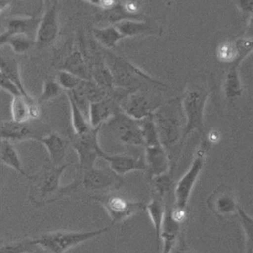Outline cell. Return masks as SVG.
I'll use <instances>...</instances> for the list:
<instances>
[{"instance_id":"6da1fadb","label":"cell","mask_w":253,"mask_h":253,"mask_svg":"<svg viewBox=\"0 0 253 253\" xmlns=\"http://www.w3.org/2000/svg\"><path fill=\"white\" fill-rule=\"evenodd\" d=\"M104 54L105 63L114 78L115 88L121 89H135L137 85L142 84V81L162 87L167 86L165 83L147 75L125 58L115 55L107 49Z\"/></svg>"},{"instance_id":"7a4b0ae2","label":"cell","mask_w":253,"mask_h":253,"mask_svg":"<svg viewBox=\"0 0 253 253\" xmlns=\"http://www.w3.org/2000/svg\"><path fill=\"white\" fill-rule=\"evenodd\" d=\"M110 228L90 232L57 231L43 233L32 239L35 246H40L48 253H65L79 244L93 239L109 231Z\"/></svg>"},{"instance_id":"3957f363","label":"cell","mask_w":253,"mask_h":253,"mask_svg":"<svg viewBox=\"0 0 253 253\" xmlns=\"http://www.w3.org/2000/svg\"><path fill=\"white\" fill-rule=\"evenodd\" d=\"M208 96V89L202 85H192L186 89L181 101L186 118L183 139H185L194 130L203 132L204 109Z\"/></svg>"},{"instance_id":"277c9868","label":"cell","mask_w":253,"mask_h":253,"mask_svg":"<svg viewBox=\"0 0 253 253\" xmlns=\"http://www.w3.org/2000/svg\"><path fill=\"white\" fill-rule=\"evenodd\" d=\"M207 146L208 145L205 142H202L201 146L198 150L190 168L184 176L180 178L175 187V208L173 209V214L179 221H180L184 216L194 186L196 184L204 167V155L207 150Z\"/></svg>"},{"instance_id":"5b68a950","label":"cell","mask_w":253,"mask_h":253,"mask_svg":"<svg viewBox=\"0 0 253 253\" xmlns=\"http://www.w3.org/2000/svg\"><path fill=\"white\" fill-rule=\"evenodd\" d=\"M107 129L117 142L127 146L145 147L140 122L123 111L107 121Z\"/></svg>"},{"instance_id":"8992f818","label":"cell","mask_w":253,"mask_h":253,"mask_svg":"<svg viewBox=\"0 0 253 253\" xmlns=\"http://www.w3.org/2000/svg\"><path fill=\"white\" fill-rule=\"evenodd\" d=\"M177 108L176 101H169L154 113L161 143L166 149L176 144L180 138L181 125Z\"/></svg>"},{"instance_id":"52a82bcc","label":"cell","mask_w":253,"mask_h":253,"mask_svg":"<svg viewBox=\"0 0 253 253\" xmlns=\"http://www.w3.org/2000/svg\"><path fill=\"white\" fill-rule=\"evenodd\" d=\"M68 166L69 164L55 166L52 163L51 166H44V170L38 177V184L36 186L35 198L38 201L49 202L55 200L67 190H72L79 184V183L72 184L66 188L60 187L61 176Z\"/></svg>"},{"instance_id":"ba28073f","label":"cell","mask_w":253,"mask_h":253,"mask_svg":"<svg viewBox=\"0 0 253 253\" xmlns=\"http://www.w3.org/2000/svg\"><path fill=\"white\" fill-rule=\"evenodd\" d=\"M99 130L100 127H93L85 134L75 135L71 141V146L77 154L79 166L83 170L94 167L97 158H102L105 154L99 143Z\"/></svg>"},{"instance_id":"9c48e42d","label":"cell","mask_w":253,"mask_h":253,"mask_svg":"<svg viewBox=\"0 0 253 253\" xmlns=\"http://www.w3.org/2000/svg\"><path fill=\"white\" fill-rule=\"evenodd\" d=\"M162 105V103L151 95L143 91L135 90L123 99L120 107L121 111L126 114L135 120L141 121L154 114V112Z\"/></svg>"},{"instance_id":"30bf717a","label":"cell","mask_w":253,"mask_h":253,"mask_svg":"<svg viewBox=\"0 0 253 253\" xmlns=\"http://www.w3.org/2000/svg\"><path fill=\"white\" fill-rule=\"evenodd\" d=\"M59 30L58 4L54 0L51 3H47V9L41 18L36 35V46L42 48L52 44L57 38Z\"/></svg>"},{"instance_id":"8fae6325","label":"cell","mask_w":253,"mask_h":253,"mask_svg":"<svg viewBox=\"0 0 253 253\" xmlns=\"http://www.w3.org/2000/svg\"><path fill=\"white\" fill-rule=\"evenodd\" d=\"M101 202L113 222L126 219L146 208V206L140 202H133L117 195L103 197Z\"/></svg>"},{"instance_id":"7c38bea8","label":"cell","mask_w":253,"mask_h":253,"mask_svg":"<svg viewBox=\"0 0 253 253\" xmlns=\"http://www.w3.org/2000/svg\"><path fill=\"white\" fill-rule=\"evenodd\" d=\"M252 51H253V40L240 38L221 43L218 47L217 56L221 61L230 63V65L240 66Z\"/></svg>"},{"instance_id":"4fadbf2b","label":"cell","mask_w":253,"mask_h":253,"mask_svg":"<svg viewBox=\"0 0 253 253\" xmlns=\"http://www.w3.org/2000/svg\"><path fill=\"white\" fill-rule=\"evenodd\" d=\"M146 171L150 178L158 177L168 173L169 159L166 149L162 144L145 147Z\"/></svg>"},{"instance_id":"5bb4252c","label":"cell","mask_w":253,"mask_h":253,"mask_svg":"<svg viewBox=\"0 0 253 253\" xmlns=\"http://www.w3.org/2000/svg\"><path fill=\"white\" fill-rule=\"evenodd\" d=\"M30 122L19 123L16 121H2L1 123V139L11 142L26 140H39L42 135L37 134Z\"/></svg>"},{"instance_id":"9a60e30c","label":"cell","mask_w":253,"mask_h":253,"mask_svg":"<svg viewBox=\"0 0 253 253\" xmlns=\"http://www.w3.org/2000/svg\"><path fill=\"white\" fill-rule=\"evenodd\" d=\"M102 159L109 163L111 170L117 176H125L134 171H146L144 158H134L125 154H110L105 153Z\"/></svg>"},{"instance_id":"2e32d148","label":"cell","mask_w":253,"mask_h":253,"mask_svg":"<svg viewBox=\"0 0 253 253\" xmlns=\"http://www.w3.org/2000/svg\"><path fill=\"white\" fill-rule=\"evenodd\" d=\"M117 176V174L113 172H108L94 166L93 168L84 170L82 183L86 189L93 191L105 190L117 185L118 183Z\"/></svg>"},{"instance_id":"e0dca14e","label":"cell","mask_w":253,"mask_h":253,"mask_svg":"<svg viewBox=\"0 0 253 253\" xmlns=\"http://www.w3.org/2000/svg\"><path fill=\"white\" fill-rule=\"evenodd\" d=\"M41 18L34 17H16L8 20L5 26V30L1 34L0 42L9 38L10 36L17 34L28 35L36 40Z\"/></svg>"},{"instance_id":"ac0fdd59","label":"cell","mask_w":253,"mask_h":253,"mask_svg":"<svg viewBox=\"0 0 253 253\" xmlns=\"http://www.w3.org/2000/svg\"><path fill=\"white\" fill-rule=\"evenodd\" d=\"M208 204L212 211L221 216L231 215L237 213L240 208L233 192L226 187L216 190L210 197Z\"/></svg>"},{"instance_id":"d6986e66","label":"cell","mask_w":253,"mask_h":253,"mask_svg":"<svg viewBox=\"0 0 253 253\" xmlns=\"http://www.w3.org/2000/svg\"><path fill=\"white\" fill-rule=\"evenodd\" d=\"M115 26L125 38L145 35L160 36L162 34V27L156 24L142 20H124L115 24Z\"/></svg>"},{"instance_id":"ffe728a7","label":"cell","mask_w":253,"mask_h":253,"mask_svg":"<svg viewBox=\"0 0 253 253\" xmlns=\"http://www.w3.org/2000/svg\"><path fill=\"white\" fill-rule=\"evenodd\" d=\"M118 112L114 98L109 95L101 101L91 103L89 113V124L93 128L100 127L103 123L107 122Z\"/></svg>"},{"instance_id":"44dd1931","label":"cell","mask_w":253,"mask_h":253,"mask_svg":"<svg viewBox=\"0 0 253 253\" xmlns=\"http://www.w3.org/2000/svg\"><path fill=\"white\" fill-rule=\"evenodd\" d=\"M49 154L51 162L55 166H62L67 154L68 142L56 132L50 133L39 138Z\"/></svg>"},{"instance_id":"7402d4cb","label":"cell","mask_w":253,"mask_h":253,"mask_svg":"<svg viewBox=\"0 0 253 253\" xmlns=\"http://www.w3.org/2000/svg\"><path fill=\"white\" fill-rule=\"evenodd\" d=\"M81 78L83 80H93L90 66L81 51H72L63 62L61 69Z\"/></svg>"},{"instance_id":"603a6c76","label":"cell","mask_w":253,"mask_h":253,"mask_svg":"<svg viewBox=\"0 0 253 253\" xmlns=\"http://www.w3.org/2000/svg\"><path fill=\"white\" fill-rule=\"evenodd\" d=\"M0 159L2 164L9 166L10 168L15 170L16 172L21 174L22 176L31 179L29 174L24 169L22 161L20 159L18 151L13 145V142L10 141L1 139V146H0Z\"/></svg>"},{"instance_id":"cb8c5ba5","label":"cell","mask_w":253,"mask_h":253,"mask_svg":"<svg viewBox=\"0 0 253 253\" xmlns=\"http://www.w3.org/2000/svg\"><path fill=\"white\" fill-rule=\"evenodd\" d=\"M92 79L97 85L106 90H114V78L109 67L105 63V59H94V62L90 65Z\"/></svg>"},{"instance_id":"d4e9b609","label":"cell","mask_w":253,"mask_h":253,"mask_svg":"<svg viewBox=\"0 0 253 253\" xmlns=\"http://www.w3.org/2000/svg\"><path fill=\"white\" fill-rule=\"evenodd\" d=\"M94 38L105 49H113L125 37L119 31L115 25L105 27L94 28L93 30Z\"/></svg>"},{"instance_id":"484cf974","label":"cell","mask_w":253,"mask_h":253,"mask_svg":"<svg viewBox=\"0 0 253 253\" xmlns=\"http://www.w3.org/2000/svg\"><path fill=\"white\" fill-rule=\"evenodd\" d=\"M36 101L33 97H26L23 95L13 97L10 107L12 120L19 123L32 121L30 104L35 103Z\"/></svg>"},{"instance_id":"4316f807","label":"cell","mask_w":253,"mask_h":253,"mask_svg":"<svg viewBox=\"0 0 253 253\" xmlns=\"http://www.w3.org/2000/svg\"><path fill=\"white\" fill-rule=\"evenodd\" d=\"M0 68H1L0 74H2L4 76H6V78L11 80L13 83H15L22 91L24 96H26V97H31L27 93V91L22 83L21 74H20L19 63L17 59L8 56V55H6V56L2 55Z\"/></svg>"},{"instance_id":"83f0119b","label":"cell","mask_w":253,"mask_h":253,"mask_svg":"<svg viewBox=\"0 0 253 253\" xmlns=\"http://www.w3.org/2000/svg\"><path fill=\"white\" fill-rule=\"evenodd\" d=\"M146 210L148 212L150 219L152 221L155 233H156L157 241H158V251L160 246V238L162 237V226L164 222L166 208L162 204L161 200L154 199L146 206Z\"/></svg>"},{"instance_id":"f1b7e54d","label":"cell","mask_w":253,"mask_h":253,"mask_svg":"<svg viewBox=\"0 0 253 253\" xmlns=\"http://www.w3.org/2000/svg\"><path fill=\"white\" fill-rule=\"evenodd\" d=\"M239 66L230 65L225 78L224 83V93L229 100H233L242 94L243 89L240 79Z\"/></svg>"},{"instance_id":"f546056e","label":"cell","mask_w":253,"mask_h":253,"mask_svg":"<svg viewBox=\"0 0 253 253\" xmlns=\"http://www.w3.org/2000/svg\"><path fill=\"white\" fill-rule=\"evenodd\" d=\"M71 108V125L75 135H81L93 128L84 113L70 96H67Z\"/></svg>"},{"instance_id":"4dcf8cb0","label":"cell","mask_w":253,"mask_h":253,"mask_svg":"<svg viewBox=\"0 0 253 253\" xmlns=\"http://www.w3.org/2000/svg\"><path fill=\"white\" fill-rule=\"evenodd\" d=\"M1 46H9L12 51L17 55H23L27 53L32 47L36 45V40L30 36L24 34H17V35L10 36L9 38L4 40L3 42H0Z\"/></svg>"},{"instance_id":"1f68e13d","label":"cell","mask_w":253,"mask_h":253,"mask_svg":"<svg viewBox=\"0 0 253 253\" xmlns=\"http://www.w3.org/2000/svg\"><path fill=\"white\" fill-rule=\"evenodd\" d=\"M139 122H140L142 137L145 142V147L162 144L158 128H157L156 123L154 121V114L142 119L139 121Z\"/></svg>"},{"instance_id":"d6a6232c","label":"cell","mask_w":253,"mask_h":253,"mask_svg":"<svg viewBox=\"0 0 253 253\" xmlns=\"http://www.w3.org/2000/svg\"><path fill=\"white\" fill-rule=\"evenodd\" d=\"M63 89L57 80L55 79H46L42 87V93L40 95L38 101L40 105L52 100L61 94Z\"/></svg>"},{"instance_id":"836d02e7","label":"cell","mask_w":253,"mask_h":253,"mask_svg":"<svg viewBox=\"0 0 253 253\" xmlns=\"http://www.w3.org/2000/svg\"><path fill=\"white\" fill-rule=\"evenodd\" d=\"M56 80L60 86L63 88V90L66 92H70L77 89L78 87L84 81L81 78L78 77L76 75L64 70H59Z\"/></svg>"},{"instance_id":"e575fe53","label":"cell","mask_w":253,"mask_h":253,"mask_svg":"<svg viewBox=\"0 0 253 253\" xmlns=\"http://www.w3.org/2000/svg\"><path fill=\"white\" fill-rule=\"evenodd\" d=\"M237 213L239 216L240 222L243 228L244 233L246 237L247 250H253V217L249 216L241 208H238Z\"/></svg>"},{"instance_id":"d590c367","label":"cell","mask_w":253,"mask_h":253,"mask_svg":"<svg viewBox=\"0 0 253 253\" xmlns=\"http://www.w3.org/2000/svg\"><path fill=\"white\" fill-rule=\"evenodd\" d=\"M35 245L33 244L32 239L14 242V243L2 245L0 249V253H26L31 252Z\"/></svg>"},{"instance_id":"8d00e7d4","label":"cell","mask_w":253,"mask_h":253,"mask_svg":"<svg viewBox=\"0 0 253 253\" xmlns=\"http://www.w3.org/2000/svg\"><path fill=\"white\" fill-rule=\"evenodd\" d=\"M0 85L1 88L4 91H6L8 93H10L13 97L23 95L21 89L18 88V85L15 83H13L11 80L4 76L2 74H0ZM26 97V96H25Z\"/></svg>"},{"instance_id":"74e56055","label":"cell","mask_w":253,"mask_h":253,"mask_svg":"<svg viewBox=\"0 0 253 253\" xmlns=\"http://www.w3.org/2000/svg\"><path fill=\"white\" fill-rule=\"evenodd\" d=\"M237 6L245 15H253V0H237Z\"/></svg>"},{"instance_id":"f35d334b","label":"cell","mask_w":253,"mask_h":253,"mask_svg":"<svg viewBox=\"0 0 253 253\" xmlns=\"http://www.w3.org/2000/svg\"><path fill=\"white\" fill-rule=\"evenodd\" d=\"M245 38L253 40V15L250 17L249 24L245 30Z\"/></svg>"},{"instance_id":"ab89813d","label":"cell","mask_w":253,"mask_h":253,"mask_svg":"<svg viewBox=\"0 0 253 253\" xmlns=\"http://www.w3.org/2000/svg\"><path fill=\"white\" fill-rule=\"evenodd\" d=\"M10 0H0V3H1V13H3L4 10H6V8L10 5Z\"/></svg>"},{"instance_id":"60d3db41","label":"cell","mask_w":253,"mask_h":253,"mask_svg":"<svg viewBox=\"0 0 253 253\" xmlns=\"http://www.w3.org/2000/svg\"><path fill=\"white\" fill-rule=\"evenodd\" d=\"M85 1L94 4V5H100L101 6V0H85Z\"/></svg>"},{"instance_id":"b9f144b4","label":"cell","mask_w":253,"mask_h":253,"mask_svg":"<svg viewBox=\"0 0 253 253\" xmlns=\"http://www.w3.org/2000/svg\"><path fill=\"white\" fill-rule=\"evenodd\" d=\"M247 253H253V249H249V250H247Z\"/></svg>"},{"instance_id":"7bdbcfd3","label":"cell","mask_w":253,"mask_h":253,"mask_svg":"<svg viewBox=\"0 0 253 253\" xmlns=\"http://www.w3.org/2000/svg\"><path fill=\"white\" fill-rule=\"evenodd\" d=\"M43 2H45L46 3H49L51 2V0H43Z\"/></svg>"}]
</instances>
